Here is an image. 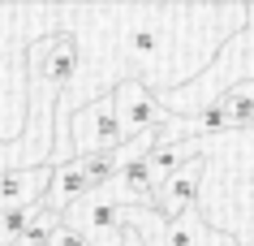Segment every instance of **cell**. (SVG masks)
<instances>
[{"label":"cell","mask_w":254,"mask_h":246,"mask_svg":"<svg viewBox=\"0 0 254 246\" xmlns=\"http://www.w3.org/2000/svg\"><path fill=\"white\" fill-rule=\"evenodd\" d=\"M73 138H78V160L82 156H95V151H117L121 147L125 130H121V112H117L112 91L99 95L95 104H86L73 117Z\"/></svg>","instance_id":"1"},{"label":"cell","mask_w":254,"mask_h":246,"mask_svg":"<svg viewBox=\"0 0 254 246\" xmlns=\"http://www.w3.org/2000/svg\"><path fill=\"white\" fill-rule=\"evenodd\" d=\"M112 99H117L121 130H125V134H155V130L168 121V112L160 108V99L151 95L138 78L117 82V86H112Z\"/></svg>","instance_id":"2"},{"label":"cell","mask_w":254,"mask_h":246,"mask_svg":"<svg viewBox=\"0 0 254 246\" xmlns=\"http://www.w3.org/2000/svg\"><path fill=\"white\" fill-rule=\"evenodd\" d=\"M202 168H207V156H198V151H194V156L177 168L173 177H168V186L155 194V212H160V220H177L181 212H190V207H194V194H198Z\"/></svg>","instance_id":"3"},{"label":"cell","mask_w":254,"mask_h":246,"mask_svg":"<svg viewBox=\"0 0 254 246\" xmlns=\"http://www.w3.org/2000/svg\"><path fill=\"white\" fill-rule=\"evenodd\" d=\"M52 181V164L48 168H0V212L9 207H39Z\"/></svg>","instance_id":"4"},{"label":"cell","mask_w":254,"mask_h":246,"mask_svg":"<svg viewBox=\"0 0 254 246\" xmlns=\"http://www.w3.org/2000/svg\"><path fill=\"white\" fill-rule=\"evenodd\" d=\"M82 194H91V181H86V168L82 160H65V164H52V181H48V194H43V212L61 216L65 207H73Z\"/></svg>","instance_id":"5"},{"label":"cell","mask_w":254,"mask_h":246,"mask_svg":"<svg viewBox=\"0 0 254 246\" xmlns=\"http://www.w3.org/2000/svg\"><path fill=\"white\" fill-rule=\"evenodd\" d=\"M147 246H233V238L207 229V225L198 220V212L190 207V212H181L177 220H168V225H164Z\"/></svg>","instance_id":"6"},{"label":"cell","mask_w":254,"mask_h":246,"mask_svg":"<svg viewBox=\"0 0 254 246\" xmlns=\"http://www.w3.org/2000/svg\"><path fill=\"white\" fill-rule=\"evenodd\" d=\"M147 151L142 147L138 156H129V160L121 164V190H125V199H134V203H142V199H151V194H160V186H155V173H151V164H147Z\"/></svg>","instance_id":"7"},{"label":"cell","mask_w":254,"mask_h":246,"mask_svg":"<svg viewBox=\"0 0 254 246\" xmlns=\"http://www.w3.org/2000/svg\"><path fill=\"white\" fill-rule=\"evenodd\" d=\"M215 99L224 104L233 130H254V78L233 82V86H228V91H220Z\"/></svg>","instance_id":"8"},{"label":"cell","mask_w":254,"mask_h":246,"mask_svg":"<svg viewBox=\"0 0 254 246\" xmlns=\"http://www.w3.org/2000/svg\"><path fill=\"white\" fill-rule=\"evenodd\" d=\"M190 156H194L190 143H168V147H151L147 151V164H151V173H155V186H160V190L168 186V177H173Z\"/></svg>","instance_id":"9"},{"label":"cell","mask_w":254,"mask_h":246,"mask_svg":"<svg viewBox=\"0 0 254 246\" xmlns=\"http://www.w3.org/2000/svg\"><path fill=\"white\" fill-rule=\"evenodd\" d=\"M82 168H86L91 190H99V186H108L112 177H121V151H95V156H82Z\"/></svg>","instance_id":"10"},{"label":"cell","mask_w":254,"mask_h":246,"mask_svg":"<svg viewBox=\"0 0 254 246\" xmlns=\"http://www.w3.org/2000/svg\"><path fill=\"white\" fill-rule=\"evenodd\" d=\"M86 220H91L95 233H117L121 238V229H125V212H121V203H112V199H91Z\"/></svg>","instance_id":"11"},{"label":"cell","mask_w":254,"mask_h":246,"mask_svg":"<svg viewBox=\"0 0 254 246\" xmlns=\"http://www.w3.org/2000/svg\"><path fill=\"white\" fill-rule=\"evenodd\" d=\"M194 125H198L202 134H224V130H233V121H228V112L220 99H207L198 108V117H194Z\"/></svg>","instance_id":"12"},{"label":"cell","mask_w":254,"mask_h":246,"mask_svg":"<svg viewBox=\"0 0 254 246\" xmlns=\"http://www.w3.org/2000/svg\"><path fill=\"white\" fill-rule=\"evenodd\" d=\"M52 246H91V238H86V229H78V225L61 220V229H56Z\"/></svg>","instance_id":"13"}]
</instances>
